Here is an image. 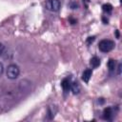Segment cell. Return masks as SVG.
<instances>
[{
	"label": "cell",
	"mask_w": 122,
	"mask_h": 122,
	"mask_svg": "<svg viewBox=\"0 0 122 122\" xmlns=\"http://www.w3.org/2000/svg\"><path fill=\"white\" fill-rule=\"evenodd\" d=\"M31 86V82L29 81L28 79H23L21 80L19 83H18V88L21 92H26V91H29L30 88Z\"/></svg>",
	"instance_id": "4"
},
{
	"label": "cell",
	"mask_w": 122,
	"mask_h": 122,
	"mask_svg": "<svg viewBox=\"0 0 122 122\" xmlns=\"http://www.w3.org/2000/svg\"><path fill=\"white\" fill-rule=\"evenodd\" d=\"M108 68L110 71H113L116 68V61L114 59H110L108 62Z\"/></svg>",
	"instance_id": "10"
},
{
	"label": "cell",
	"mask_w": 122,
	"mask_h": 122,
	"mask_svg": "<svg viewBox=\"0 0 122 122\" xmlns=\"http://www.w3.org/2000/svg\"><path fill=\"white\" fill-rule=\"evenodd\" d=\"M102 20H103L104 24H108V19H107L106 17H103V18H102Z\"/></svg>",
	"instance_id": "18"
},
{
	"label": "cell",
	"mask_w": 122,
	"mask_h": 122,
	"mask_svg": "<svg viewBox=\"0 0 122 122\" xmlns=\"http://www.w3.org/2000/svg\"><path fill=\"white\" fill-rule=\"evenodd\" d=\"M70 21L71 22V24H75V23H76V20H74V19H72V18H70Z\"/></svg>",
	"instance_id": "20"
},
{
	"label": "cell",
	"mask_w": 122,
	"mask_h": 122,
	"mask_svg": "<svg viewBox=\"0 0 122 122\" xmlns=\"http://www.w3.org/2000/svg\"><path fill=\"white\" fill-rule=\"evenodd\" d=\"M3 72H4V67H3V64H2V63H0V77L2 76Z\"/></svg>",
	"instance_id": "14"
},
{
	"label": "cell",
	"mask_w": 122,
	"mask_h": 122,
	"mask_svg": "<svg viewBox=\"0 0 122 122\" xmlns=\"http://www.w3.org/2000/svg\"><path fill=\"white\" fill-rule=\"evenodd\" d=\"M3 51H4V45L2 43H0V56L2 55Z\"/></svg>",
	"instance_id": "15"
},
{
	"label": "cell",
	"mask_w": 122,
	"mask_h": 122,
	"mask_svg": "<svg viewBox=\"0 0 122 122\" xmlns=\"http://www.w3.org/2000/svg\"><path fill=\"white\" fill-rule=\"evenodd\" d=\"M112 116H113L112 108L109 107V108L104 109V111H103V118L105 120H112Z\"/></svg>",
	"instance_id": "5"
},
{
	"label": "cell",
	"mask_w": 122,
	"mask_h": 122,
	"mask_svg": "<svg viewBox=\"0 0 122 122\" xmlns=\"http://www.w3.org/2000/svg\"><path fill=\"white\" fill-rule=\"evenodd\" d=\"M83 2H84V3H85V5L87 6V5L89 4V2H90V0H83Z\"/></svg>",
	"instance_id": "21"
},
{
	"label": "cell",
	"mask_w": 122,
	"mask_h": 122,
	"mask_svg": "<svg viewBox=\"0 0 122 122\" xmlns=\"http://www.w3.org/2000/svg\"><path fill=\"white\" fill-rule=\"evenodd\" d=\"M102 8H103V10L105 12H107V13H109V12H111L112 10V6L111 4H104L102 6Z\"/></svg>",
	"instance_id": "11"
},
{
	"label": "cell",
	"mask_w": 122,
	"mask_h": 122,
	"mask_svg": "<svg viewBox=\"0 0 122 122\" xmlns=\"http://www.w3.org/2000/svg\"><path fill=\"white\" fill-rule=\"evenodd\" d=\"M100 103H101V104H103V103H104V100H103V98H100Z\"/></svg>",
	"instance_id": "22"
},
{
	"label": "cell",
	"mask_w": 122,
	"mask_h": 122,
	"mask_svg": "<svg viewBox=\"0 0 122 122\" xmlns=\"http://www.w3.org/2000/svg\"><path fill=\"white\" fill-rule=\"evenodd\" d=\"M92 71L91 69H87V70H85V71H83V73H82V80H83L84 82L88 83L89 80H90L91 77H92Z\"/></svg>",
	"instance_id": "6"
},
{
	"label": "cell",
	"mask_w": 122,
	"mask_h": 122,
	"mask_svg": "<svg viewBox=\"0 0 122 122\" xmlns=\"http://www.w3.org/2000/svg\"><path fill=\"white\" fill-rule=\"evenodd\" d=\"M115 35H116V38H119V30H115Z\"/></svg>",
	"instance_id": "19"
},
{
	"label": "cell",
	"mask_w": 122,
	"mask_h": 122,
	"mask_svg": "<svg viewBox=\"0 0 122 122\" xmlns=\"http://www.w3.org/2000/svg\"><path fill=\"white\" fill-rule=\"evenodd\" d=\"M61 86H62L64 92H69V90L71 88V81H70V79L69 78H64L62 80V82H61Z\"/></svg>",
	"instance_id": "7"
},
{
	"label": "cell",
	"mask_w": 122,
	"mask_h": 122,
	"mask_svg": "<svg viewBox=\"0 0 122 122\" xmlns=\"http://www.w3.org/2000/svg\"><path fill=\"white\" fill-rule=\"evenodd\" d=\"M91 65L92 68H97L99 65H100V59L97 57V56H93L92 59H91Z\"/></svg>",
	"instance_id": "9"
},
{
	"label": "cell",
	"mask_w": 122,
	"mask_h": 122,
	"mask_svg": "<svg viewBox=\"0 0 122 122\" xmlns=\"http://www.w3.org/2000/svg\"><path fill=\"white\" fill-rule=\"evenodd\" d=\"M94 38H95L94 36H92V37H89V38H88V40H87V42H88V43L90 44L91 42H93V41H94Z\"/></svg>",
	"instance_id": "16"
},
{
	"label": "cell",
	"mask_w": 122,
	"mask_h": 122,
	"mask_svg": "<svg viewBox=\"0 0 122 122\" xmlns=\"http://www.w3.org/2000/svg\"><path fill=\"white\" fill-rule=\"evenodd\" d=\"M19 73H20V69H19V67L17 65L10 64V65L8 66L6 74H7V77L9 79H10V80L16 79L19 76Z\"/></svg>",
	"instance_id": "1"
},
{
	"label": "cell",
	"mask_w": 122,
	"mask_h": 122,
	"mask_svg": "<svg viewBox=\"0 0 122 122\" xmlns=\"http://www.w3.org/2000/svg\"><path fill=\"white\" fill-rule=\"evenodd\" d=\"M77 7H78L77 3H72V4H71V9H77Z\"/></svg>",
	"instance_id": "17"
},
{
	"label": "cell",
	"mask_w": 122,
	"mask_h": 122,
	"mask_svg": "<svg viewBox=\"0 0 122 122\" xmlns=\"http://www.w3.org/2000/svg\"><path fill=\"white\" fill-rule=\"evenodd\" d=\"M54 113H55V112H53L52 107H50V108L48 109V115H49V119H52V118L54 117Z\"/></svg>",
	"instance_id": "12"
},
{
	"label": "cell",
	"mask_w": 122,
	"mask_h": 122,
	"mask_svg": "<svg viewBox=\"0 0 122 122\" xmlns=\"http://www.w3.org/2000/svg\"><path fill=\"white\" fill-rule=\"evenodd\" d=\"M115 69H117V74H118V75H120V74H121V69H122V64H121V63H119V64H118V66H117V68H115Z\"/></svg>",
	"instance_id": "13"
},
{
	"label": "cell",
	"mask_w": 122,
	"mask_h": 122,
	"mask_svg": "<svg viewBox=\"0 0 122 122\" xmlns=\"http://www.w3.org/2000/svg\"><path fill=\"white\" fill-rule=\"evenodd\" d=\"M70 90H71L73 94H78L79 92H80V86H79V84L77 82H72V83H71Z\"/></svg>",
	"instance_id": "8"
},
{
	"label": "cell",
	"mask_w": 122,
	"mask_h": 122,
	"mask_svg": "<svg viewBox=\"0 0 122 122\" xmlns=\"http://www.w3.org/2000/svg\"><path fill=\"white\" fill-rule=\"evenodd\" d=\"M114 48V42L109 39L101 40L98 44V49L102 52H109Z\"/></svg>",
	"instance_id": "2"
},
{
	"label": "cell",
	"mask_w": 122,
	"mask_h": 122,
	"mask_svg": "<svg viewBox=\"0 0 122 122\" xmlns=\"http://www.w3.org/2000/svg\"><path fill=\"white\" fill-rule=\"evenodd\" d=\"M45 7L51 11H57L60 9V2L59 0H47L45 3Z\"/></svg>",
	"instance_id": "3"
}]
</instances>
